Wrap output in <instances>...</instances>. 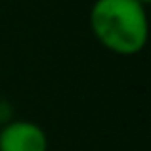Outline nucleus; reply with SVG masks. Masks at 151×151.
Returning <instances> with one entry per match:
<instances>
[{
	"label": "nucleus",
	"instance_id": "1",
	"mask_svg": "<svg viewBox=\"0 0 151 151\" xmlns=\"http://www.w3.org/2000/svg\"><path fill=\"white\" fill-rule=\"evenodd\" d=\"M138 0H96L90 8V29L105 50L136 55L147 44L149 21Z\"/></svg>",
	"mask_w": 151,
	"mask_h": 151
},
{
	"label": "nucleus",
	"instance_id": "2",
	"mask_svg": "<svg viewBox=\"0 0 151 151\" xmlns=\"http://www.w3.org/2000/svg\"><path fill=\"white\" fill-rule=\"evenodd\" d=\"M0 151H48V136L37 122L14 119L0 128Z\"/></svg>",
	"mask_w": 151,
	"mask_h": 151
},
{
	"label": "nucleus",
	"instance_id": "3",
	"mask_svg": "<svg viewBox=\"0 0 151 151\" xmlns=\"http://www.w3.org/2000/svg\"><path fill=\"white\" fill-rule=\"evenodd\" d=\"M12 121H14V105L6 98H0V128Z\"/></svg>",
	"mask_w": 151,
	"mask_h": 151
},
{
	"label": "nucleus",
	"instance_id": "4",
	"mask_svg": "<svg viewBox=\"0 0 151 151\" xmlns=\"http://www.w3.org/2000/svg\"><path fill=\"white\" fill-rule=\"evenodd\" d=\"M138 2H140V4H144V6H147V4L151 2V0H138Z\"/></svg>",
	"mask_w": 151,
	"mask_h": 151
}]
</instances>
